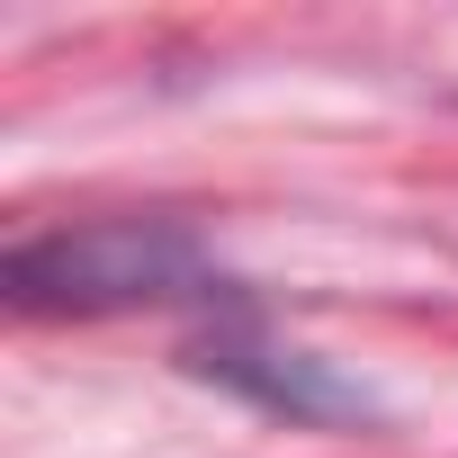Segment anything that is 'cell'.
<instances>
[{"mask_svg":"<svg viewBox=\"0 0 458 458\" xmlns=\"http://www.w3.org/2000/svg\"><path fill=\"white\" fill-rule=\"evenodd\" d=\"M216 261L171 216H99L64 234H28L10 252L19 315H126V306H198L216 297Z\"/></svg>","mask_w":458,"mask_h":458,"instance_id":"1","label":"cell"},{"mask_svg":"<svg viewBox=\"0 0 458 458\" xmlns=\"http://www.w3.org/2000/svg\"><path fill=\"white\" fill-rule=\"evenodd\" d=\"M198 369L225 377V386H243L252 404H270V413H288V422H351V413H360V395H351L324 360H306V351H288V342H270V333H252V324H216V333L198 342Z\"/></svg>","mask_w":458,"mask_h":458,"instance_id":"2","label":"cell"}]
</instances>
